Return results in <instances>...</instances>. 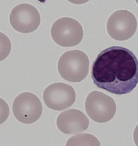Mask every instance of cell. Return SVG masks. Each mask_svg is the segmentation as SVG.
Instances as JSON below:
<instances>
[{
    "instance_id": "ba28073f",
    "label": "cell",
    "mask_w": 138,
    "mask_h": 146,
    "mask_svg": "<svg viewBox=\"0 0 138 146\" xmlns=\"http://www.w3.org/2000/svg\"><path fill=\"white\" fill-rule=\"evenodd\" d=\"M76 94L71 86L63 83L50 85L43 93L46 106L54 111H63L71 107L75 102Z\"/></svg>"
},
{
    "instance_id": "7c38bea8",
    "label": "cell",
    "mask_w": 138,
    "mask_h": 146,
    "mask_svg": "<svg viewBox=\"0 0 138 146\" xmlns=\"http://www.w3.org/2000/svg\"><path fill=\"white\" fill-rule=\"evenodd\" d=\"M10 114L9 105L5 100L0 98V125L7 120Z\"/></svg>"
},
{
    "instance_id": "8fae6325",
    "label": "cell",
    "mask_w": 138,
    "mask_h": 146,
    "mask_svg": "<svg viewBox=\"0 0 138 146\" xmlns=\"http://www.w3.org/2000/svg\"><path fill=\"white\" fill-rule=\"evenodd\" d=\"M11 50V43L8 37L0 32V62L4 60L9 55Z\"/></svg>"
},
{
    "instance_id": "5bb4252c",
    "label": "cell",
    "mask_w": 138,
    "mask_h": 146,
    "mask_svg": "<svg viewBox=\"0 0 138 146\" xmlns=\"http://www.w3.org/2000/svg\"><path fill=\"white\" fill-rule=\"evenodd\" d=\"M69 2L75 5H82L88 2L89 0H68Z\"/></svg>"
},
{
    "instance_id": "7a4b0ae2",
    "label": "cell",
    "mask_w": 138,
    "mask_h": 146,
    "mask_svg": "<svg viewBox=\"0 0 138 146\" xmlns=\"http://www.w3.org/2000/svg\"><path fill=\"white\" fill-rule=\"evenodd\" d=\"M89 57L84 52L76 50L65 52L59 58L58 70L65 80L78 83L83 80L88 74Z\"/></svg>"
},
{
    "instance_id": "3957f363",
    "label": "cell",
    "mask_w": 138,
    "mask_h": 146,
    "mask_svg": "<svg viewBox=\"0 0 138 146\" xmlns=\"http://www.w3.org/2000/svg\"><path fill=\"white\" fill-rule=\"evenodd\" d=\"M52 38L63 47L74 46L82 40L84 31L79 22L70 17H63L54 22L51 29Z\"/></svg>"
},
{
    "instance_id": "30bf717a",
    "label": "cell",
    "mask_w": 138,
    "mask_h": 146,
    "mask_svg": "<svg viewBox=\"0 0 138 146\" xmlns=\"http://www.w3.org/2000/svg\"><path fill=\"white\" fill-rule=\"evenodd\" d=\"M66 146H100V143L96 136L85 133L70 137Z\"/></svg>"
},
{
    "instance_id": "52a82bcc",
    "label": "cell",
    "mask_w": 138,
    "mask_h": 146,
    "mask_svg": "<svg viewBox=\"0 0 138 146\" xmlns=\"http://www.w3.org/2000/svg\"><path fill=\"white\" fill-rule=\"evenodd\" d=\"M9 21L10 25L16 31L29 34L39 27L40 16L34 6L23 3L16 6L11 10Z\"/></svg>"
},
{
    "instance_id": "9a60e30c",
    "label": "cell",
    "mask_w": 138,
    "mask_h": 146,
    "mask_svg": "<svg viewBox=\"0 0 138 146\" xmlns=\"http://www.w3.org/2000/svg\"><path fill=\"white\" fill-rule=\"evenodd\" d=\"M135 1H136V2L137 3V4L138 5V0H135Z\"/></svg>"
},
{
    "instance_id": "9c48e42d",
    "label": "cell",
    "mask_w": 138,
    "mask_h": 146,
    "mask_svg": "<svg viewBox=\"0 0 138 146\" xmlns=\"http://www.w3.org/2000/svg\"><path fill=\"white\" fill-rule=\"evenodd\" d=\"M59 131L66 134H74L86 131L89 120L83 112L71 109L61 113L57 119Z\"/></svg>"
},
{
    "instance_id": "6da1fadb",
    "label": "cell",
    "mask_w": 138,
    "mask_h": 146,
    "mask_svg": "<svg viewBox=\"0 0 138 146\" xmlns=\"http://www.w3.org/2000/svg\"><path fill=\"white\" fill-rule=\"evenodd\" d=\"M91 77L98 88L115 95L129 93L138 84V60L129 50L111 46L99 54Z\"/></svg>"
},
{
    "instance_id": "277c9868",
    "label": "cell",
    "mask_w": 138,
    "mask_h": 146,
    "mask_svg": "<svg viewBox=\"0 0 138 146\" xmlns=\"http://www.w3.org/2000/svg\"><path fill=\"white\" fill-rule=\"evenodd\" d=\"M85 110L94 121L105 123L113 117L117 106L113 99L99 91H93L86 98Z\"/></svg>"
},
{
    "instance_id": "5b68a950",
    "label": "cell",
    "mask_w": 138,
    "mask_h": 146,
    "mask_svg": "<svg viewBox=\"0 0 138 146\" xmlns=\"http://www.w3.org/2000/svg\"><path fill=\"white\" fill-rule=\"evenodd\" d=\"M13 111L16 119L25 124L37 121L41 117L43 106L39 98L30 92L21 93L15 98Z\"/></svg>"
},
{
    "instance_id": "4fadbf2b",
    "label": "cell",
    "mask_w": 138,
    "mask_h": 146,
    "mask_svg": "<svg viewBox=\"0 0 138 146\" xmlns=\"http://www.w3.org/2000/svg\"><path fill=\"white\" fill-rule=\"evenodd\" d=\"M133 138L135 144L136 145V146H138V125L134 129L133 133Z\"/></svg>"
},
{
    "instance_id": "8992f818",
    "label": "cell",
    "mask_w": 138,
    "mask_h": 146,
    "mask_svg": "<svg viewBox=\"0 0 138 146\" xmlns=\"http://www.w3.org/2000/svg\"><path fill=\"white\" fill-rule=\"evenodd\" d=\"M137 21L133 14L126 10H118L109 17L107 30L111 38L119 41L131 38L136 32Z\"/></svg>"
}]
</instances>
